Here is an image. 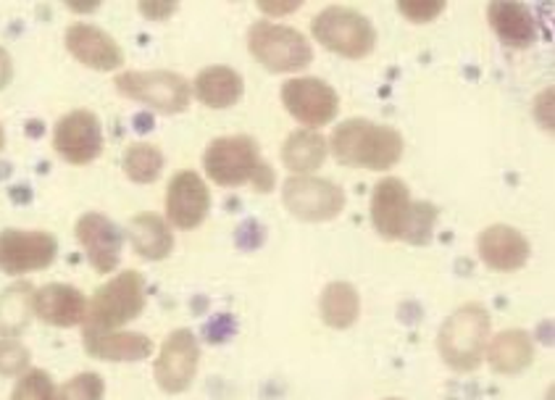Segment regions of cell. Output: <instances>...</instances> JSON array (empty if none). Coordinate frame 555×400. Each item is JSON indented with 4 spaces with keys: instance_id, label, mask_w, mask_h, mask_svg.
Listing matches in <instances>:
<instances>
[{
    "instance_id": "6da1fadb",
    "label": "cell",
    "mask_w": 555,
    "mask_h": 400,
    "mask_svg": "<svg viewBox=\"0 0 555 400\" xmlns=\"http://www.w3.org/2000/svg\"><path fill=\"white\" fill-rule=\"evenodd\" d=\"M437 221L435 203L413 201L409 184L398 177H385L374 184L372 224L385 240H403L424 245L431 240Z\"/></svg>"
},
{
    "instance_id": "7a4b0ae2",
    "label": "cell",
    "mask_w": 555,
    "mask_h": 400,
    "mask_svg": "<svg viewBox=\"0 0 555 400\" xmlns=\"http://www.w3.org/2000/svg\"><path fill=\"white\" fill-rule=\"evenodd\" d=\"M326 145H330L337 164L366 171L392 169L405 151L403 134L398 129L372 119H361V116L340 121L332 129V138Z\"/></svg>"
},
{
    "instance_id": "3957f363",
    "label": "cell",
    "mask_w": 555,
    "mask_h": 400,
    "mask_svg": "<svg viewBox=\"0 0 555 400\" xmlns=\"http://www.w3.org/2000/svg\"><path fill=\"white\" fill-rule=\"evenodd\" d=\"M203 169L219 188L253 184L258 193H271L274 188V171L263 162L258 143L248 134H224L211 140L203 153Z\"/></svg>"
},
{
    "instance_id": "277c9868",
    "label": "cell",
    "mask_w": 555,
    "mask_h": 400,
    "mask_svg": "<svg viewBox=\"0 0 555 400\" xmlns=\"http://www.w3.org/2000/svg\"><path fill=\"white\" fill-rule=\"evenodd\" d=\"M492 337L490 311L482 304L459 306L437 332L440 359L453 372H474L482 366L487 343Z\"/></svg>"
},
{
    "instance_id": "5b68a950",
    "label": "cell",
    "mask_w": 555,
    "mask_h": 400,
    "mask_svg": "<svg viewBox=\"0 0 555 400\" xmlns=\"http://www.w3.org/2000/svg\"><path fill=\"white\" fill-rule=\"evenodd\" d=\"M145 280L138 269H127L111 276L88 300V317L82 327L88 330H121L145 311Z\"/></svg>"
},
{
    "instance_id": "8992f818",
    "label": "cell",
    "mask_w": 555,
    "mask_h": 400,
    "mask_svg": "<svg viewBox=\"0 0 555 400\" xmlns=\"http://www.w3.org/2000/svg\"><path fill=\"white\" fill-rule=\"evenodd\" d=\"M248 51L267 72L289 74L306 69L313 61V48L300 29L274 18H258L248 29Z\"/></svg>"
},
{
    "instance_id": "52a82bcc",
    "label": "cell",
    "mask_w": 555,
    "mask_h": 400,
    "mask_svg": "<svg viewBox=\"0 0 555 400\" xmlns=\"http://www.w3.org/2000/svg\"><path fill=\"white\" fill-rule=\"evenodd\" d=\"M311 35L326 51L343 59H366L376 46L372 18L350 5H326L311 22Z\"/></svg>"
},
{
    "instance_id": "ba28073f",
    "label": "cell",
    "mask_w": 555,
    "mask_h": 400,
    "mask_svg": "<svg viewBox=\"0 0 555 400\" xmlns=\"http://www.w3.org/2000/svg\"><path fill=\"white\" fill-rule=\"evenodd\" d=\"M116 90L134 103L158 111V114L175 116L184 114L193 101V85L177 72L151 69V72H121L114 79Z\"/></svg>"
},
{
    "instance_id": "9c48e42d",
    "label": "cell",
    "mask_w": 555,
    "mask_h": 400,
    "mask_svg": "<svg viewBox=\"0 0 555 400\" xmlns=\"http://www.w3.org/2000/svg\"><path fill=\"white\" fill-rule=\"evenodd\" d=\"M282 203L289 211V217L300 221H332L345 211V193L335 182L322 180V177H289L282 184Z\"/></svg>"
},
{
    "instance_id": "30bf717a",
    "label": "cell",
    "mask_w": 555,
    "mask_h": 400,
    "mask_svg": "<svg viewBox=\"0 0 555 400\" xmlns=\"http://www.w3.org/2000/svg\"><path fill=\"white\" fill-rule=\"evenodd\" d=\"M197 366H201V343L190 330H175L166 335L153 361V377L156 385L169 396L188 392L195 383Z\"/></svg>"
},
{
    "instance_id": "8fae6325",
    "label": "cell",
    "mask_w": 555,
    "mask_h": 400,
    "mask_svg": "<svg viewBox=\"0 0 555 400\" xmlns=\"http://www.w3.org/2000/svg\"><path fill=\"white\" fill-rule=\"evenodd\" d=\"M282 106L304 129H319L335 121L340 111V95L319 77H295L282 85Z\"/></svg>"
},
{
    "instance_id": "7c38bea8",
    "label": "cell",
    "mask_w": 555,
    "mask_h": 400,
    "mask_svg": "<svg viewBox=\"0 0 555 400\" xmlns=\"http://www.w3.org/2000/svg\"><path fill=\"white\" fill-rule=\"evenodd\" d=\"M59 256V240L46 230L0 232V272L22 276L48 269Z\"/></svg>"
},
{
    "instance_id": "4fadbf2b",
    "label": "cell",
    "mask_w": 555,
    "mask_h": 400,
    "mask_svg": "<svg viewBox=\"0 0 555 400\" xmlns=\"http://www.w3.org/2000/svg\"><path fill=\"white\" fill-rule=\"evenodd\" d=\"M53 147L74 166L92 164L103 153V125L88 108L69 111L53 129Z\"/></svg>"
},
{
    "instance_id": "5bb4252c",
    "label": "cell",
    "mask_w": 555,
    "mask_h": 400,
    "mask_svg": "<svg viewBox=\"0 0 555 400\" xmlns=\"http://www.w3.org/2000/svg\"><path fill=\"white\" fill-rule=\"evenodd\" d=\"M166 221L177 230H195L211 211V190L197 171H180L166 188Z\"/></svg>"
},
{
    "instance_id": "9a60e30c",
    "label": "cell",
    "mask_w": 555,
    "mask_h": 400,
    "mask_svg": "<svg viewBox=\"0 0 555 400\" xmlns=\"http://www.w3.org/2000/svg\"><path fill=\"white\" fill-rule=\"evenodd\" d=\"M64 46L88 69L116 72L125 66V51L119 42L90 22H74L64 33Z\"/></svg>"
},
{
    "instance_id": "2e32d148",
    "label": "cell",
    "mask_w": 555,
    "mask_h": 400,
    "mask_svg": "<svg viewBox=\"0 0 555 400\" xmlns=\"http://www.w3.org/2000/svg\"><path fill=\"white\" fill-rule=\"evenodd\" d=\"M77 240L82 245L85 256H88L90 267L98 274H111L116 272L121 261V248H125V235H121L119 227L114 224L103 214L88 211L77 221Z\"/></svg>"
},
{
    "instance_id": "e0dca14e",
    "label": "cell",
    "mask_w": 555,
    "mask_h": 400,
    "mask_svg": "<svg viewBox=\"0 0 555 400\" xmlns=\"http://www.w3.org/2000/svg\"><path fill=\"white\" fill-rule=\"evenodd\" d=\"M479 258L492 272H519L532 256V245L521 230L511 224H490L477 237Z\"/></svg>"
},
{
    "instance_id": "ac0fdd59",
    "label": "cell",
    "mask_w": 555,
    "mask_h": 400,
    "mask_svg": "<svg viewBox=\"0 0 555 400\" xmlns=\"http://www.w3.org/2000/svg\"><path fill=\"white\" fill-rule=\"evenodd\" d=\"M85 353L98 361L111 364H129V361H145L153 356V340L143 332L125 330H88L82 327Z\"/></svg>"
},
{
    "instance_id": "d6986e66",
    "label": "cell",
    "mask_w": 555,
    "mask_h": 400,
    "mask_svg": "<svg viewBox=\"0 0 555 400\" xmlns=\"http://www.w3.org/2000/svg\"><path fill=\"white\" fill-rule=\"evenodd\" d=\"M35 317L51 327H79L88 317V298L74 285L51 282V285L35 291Z\"/></svg>"
},
{
    "instance_id": "ffe728a7",
    "label": "cell",
    "mask_w": 555,
    "mask_h": 400,
    "mask_svg": "<svg viewBox=\"0 0 555 400\" xmlns=\"http://www.w3.org/2000/svg\"><path fill=\"white\" fill-rule=\"evenodd\" d=\"M487 364L498 374H521L524 369L532 366L534 343L532 335L524 330H503L490 337L485 350Z\"/></svg>"
},
{
    "instance_id": "44dd1931",
    "label": "cell",
    "mask_w": 555,
    "mask_h": 400,
    "mask_svg": "<svg viewBox=\"0 0 555 400\" xmlns=\"http://www.w3.org/2000/svg\"><path fill=\"white\" fill-rule=\"evenodd\" d=\"M487 18H490L492 29L505 46L529 48L538 40V22H534L532 11L527 5L498 0V3L487 5Z\"/></svg>"
},
{
    "instance_id": "7402d4cb",
    "label": "cell",
    "mask_w": 555,
    "mask_h": 400,
    "mask_svg": "<svg viewBox=\"0 0 555 400\" xmlns=\"http://www.w3.org/2000/svg\"><path fill=\"white\" fill-rule=\"evenodd\" d=\"M132 250L145 261H164L175 250V232L171 224L158 214H138L127 227Z\"/></svg>"
},
{
    "instance_id": "603a6c76",
    "label": "cell",
    "mask_w": 555,
    "mask_h": 400,
    "mask_svg": "<svg viewBox=\"0 0 555 400\" xmlns=\"http://www.w3.org/2000/svg\"><path fill=\"white\" fill-rule=\"evenodd\" d=\"M243 74L230 66H206L197 72L193 82V95L208 108H230L243 98Z\"/></svg>"
},
{
    "instance_id": "cb8c5ba5",
    "label": "cell",
    "mask_w": 555,
    "mask_h": 400,
    "mask_svg": "<svg viewBox=\"0 0 555 400\" xmlns=\"http://www.w3.org/2000/svg\"><path fill=\"white\" fill-rule=\"evenodd\" d=\"M326 138L319 129H295L282 145V164L293 177L313 175L326 162Z\"/></svg>"
},
{
    "instance_id": "d4e9b609",
    "label": "cell",
    "mask_w": 555,
    "mask_h": 400,
    "mask_svg": "<svg viewBox=\"0 0 555 400\" xmlns=\"http://www.w3.org/2000/svg\"><path fill=\"white\" fill-rule=\"evenodd\" d=\"M319 313L326 327H353L361 317V295L350 282H330L319 295Z\"/></svg>"
},
{
    "instance_id": "484cf974",
    "label": "cell",
    "mask_w": 555,
    "mask_h": 400,
    "mask_svg": "<svg viewBox=\"0 0 555 400\" xmlns=\"http://www.w3.org/2000/svg\"><path fill=\"white\" fill-rule=\"evenodd\" d=\"M35 317V287L16 282L0 295V337H18Z\"/></svg>"
},
{
    "instance_id": "4316f807",
    "label": "cell",
    "mask_w": 555,
    "mask_h": 400,
    "mask_svg": "<svg viewBox=\"0 0 555 400\" xmlns=\"http://www.w3.org/2000/svg\"><path fill=\"white\" fill-rule=\"evenodd\" d=\"M125 166V175L138 184H151L162 177L164 171V153L158 151V145L151 143H132L125 151L121 158Z\"/></svg>"
},
{
    "instance_id": "83f0119b",
    "label": "cell",
    "mask_w": 555,
    "mask_h": 400,
    "mask_svg": "<svg viewBox=\"0 0 555 400\" xmlns=\"http://www.w3.org/2000/svg\"><path fill=\"white\" fill-rule=\"evenodd\" d=\"M106 383L98 372L74 374L66 385L55 387L53 400H103Z\"/></svg>"
},
{
    "instance_id": "f1b7e54d",
    "label": "cell",
    "mask_w": 555,
    "mask_h": 400,
    "mask_svg": "<svg viewBox=\"0 0 555 400\" xmlns=\"http://www.w3.org/2000/svg\"><path fill=\"white\" fill-rule=\"evenodd\" d=\"M53 379L51 374L42 372V369H27L22 377L16 379L11 400H53Z\"/></svg>"
},
{
    "instance_id": "f546056e",
    "label": "cell",
    "mask_w": 555,
    "mask_h": 400,
    "mask_svg": "<svg viewBox=\"0 0 555 400\" xmlns=\"http://www.w3.org/2000/svg\"><path fill=\"white\" fill-rule=\"evenodd\" d=\"M33 353L18 337H0V377H22Z\"/></svg>"
},
{
    "instance_id": "4dcf8cb0",
    "label": "cell",
    "mask_w": 555,
    "mask_h": 400,
    "mask_svg": "<svg viewBox=\"0 0 555 400\" xmlns=\"http://www.w3.org/2000/svg\"><path fill=\"white\" fill-rule=\"evenodd\" d=\"M398 11L409 18V22L424 24L435 22V18L446 11V3H429V0L422 3V0H411V3H398Z\"/></svg>"
},
{
    "instance_id": "1f68e13d",
    "label": "cell",
    "mask_w": 555,
    "mask_h": 400,
    "mask_svg": "<svg viewBox=\"0 0 555 400\" xmlns=\"http://www.w3.org/2000/svg\"><path fill=\"white\" fill-rule=\"evenodd\" d=\"M534 116H538L542 129H551L553 132V88L542 90L534 101Z\"/></svg>"
},
{
    "instance_id": "d6a6232c",
    "label": "cell",
    "mask_w": 555,
    "mask_h": 400,
    "mask_svg": "<svg viewBox=\"0 0 555 400\" xmlns=\"http://www.w3.org/2000/svg\"><path fill=\"white\" fill-rule=\"evenodd\" d=\"M177 11L175 3H140V14L153 18V22H164Z\"/></svg>"
},
{
    "instance_id": "836d02e7",
    "label": "cell",
    "mask_w": 555,
    "mask_h": 400,
    "mask_svg": "<svg viewBox=\"0 0 555 400\" xmlns=\"http://www.w3.org/2000/svg\"><path fill=\"white\" fill-rule=\"evenodd\" d=\"M11 79H14V59H11V53L0 46V90L9 88Z\"/></svg>"
},
{
    "instance_id": "e575fe53",
    "label": "cell",
    "mask_w": 555,
    "mask_h": 400,
    "mask_svg": "<svg viewBox=\"0 0 555 400\" xmlns=\"http://www.w3.org/2000/svg\"><path fill=\"white\" fill-rule=\"evenodd\" d=\"M258 9L274 16H285V14H293V11H298L300 3H258Z\"/></svg>"
},
{
    "instance_id": "d590c367",
    "label": "cell",
    "mask_w": 555,
    "mask_h": 400,
    "mask_svg": "<svg viewBox=\"0 0 555 400\" xmlns=\"http://www.w3.org/2000/svg\"><path fill=\"white\" fill-rule=\"evenodd\" d=\"M5 147V132H3V125H0V151Z\"/></svg>"
},
{
    "instance_id": "8d00e7d4",
    "label": "cell",
    "mask_w": 555,
    "mask_h": 400,
    "mask_svg": "<svg viewBox=\"0 0 555 400\" xmlns=\"http://www.w3.org/2000/svg\"><path fill=\"white\" fill-rule=\"evenodd\" d=\"M390 400H398V398H390Z\"/></svg>"
}]
</instances>
